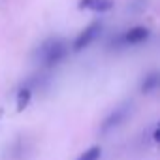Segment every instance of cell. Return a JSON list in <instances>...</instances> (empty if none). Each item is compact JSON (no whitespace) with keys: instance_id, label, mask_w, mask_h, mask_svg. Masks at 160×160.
Returning <instances> with one entry per match:
<instances>
[{"instance_id":"6da1fadb","label":"cell","mask_w":160,"mask_h":160,"mask_svg":"<svg viewBox=\"0 0 160 160\" xmlns=\"http://www.w3.org/2000/svg\"><path fill=\"white\" fill-rule=\"evenodd\" d=\"M68 51H70V47H68V43H66L64 40H60V38H51V40H47V42H43V43L40 45V49H38V58H40V62H42L45 68H53V66H57L58 62H62V60L66 58Z\"/></svg>"},{"instance_id":"7a4b0ae2","label":"cell","mask_w":160,"mask_h":160,"mask_svg":"<svg viewBox=\"0 0 160 160\" xmlns=\"http://www.w3.org/2000/svg\"><path fill=\"white\" fill-rule=\"evenodd\" d=\"M100 28H102L100 21H94V23H91L87 28H83L81 32H79V36L73 40V45H72V49H73V51H83L85 47H89V45L92 43V40L98 36Z\"/></svg>"},{"instance_id":"3957f363","label":"cell","mask_w":160,"mask_h":160,"mask_svg":"<svg viewBox=\"0 0 160 160\" xmlns=\"http://www.w3.org/2000/svg\"><path fill=\"white\" fill-rule=\"evenodd\" d=\"M128 113H130V104H124V106H121V108H115V111L104 121V124H102V132H108V130H111L113 126H119L126 117H128Z\"/></svg>"},{"instance_id":"277c9868","label":"cell","mask_w":160,"mask_h":160,"mask_svg":"<svg viewBox=\"0 0 160 160\" xmlns=\"http://www.w3.org/2000/svg\"><path fill=\"white\" fill-rule=\"evenodd\" d=\"M149 36H151V30H149L147 27H134V28H130V30L124 32L122 43H126V45H136V43L145 42Z\"/></svg>"},{"instance_id":"5b68a950","label":"cell","mask_w":160,"mask_h":160,"mask_svg":"<svg viewBox=\"0 0 160 160\" xmlns=\"http://www.w3.org/2000/svg\"><path fill=\"white\" fill-rule=\"evenodd\" d=\"M77 6L81 10H91V12H96V13H106V12L113 10L115 2H113V0H79Z\"/></svg>"},{"instance_id":"8992f818","label":"cell","mask_w":160,"mask_h":160,"mask_svg":"<svg viewBox=\"0 0 160 160\" xmlns=\"http://www.w3.org/2000/svg\"><path fill=\"white\" fill-rule=\"evenodd\" d=\"M28 152V145H27V139L25 138H17L10 147H8V160H25Z\"/></svg>"},{"instance_id":"52a82bcc","label":"cell","mask_w":160,"mask_h":160,"mask_svg":"<svg viewBox=\"0 0 160 160\" xmlns=\"http://www.w3.org/2000/svg\"><path fill=\"white\" fill-rule=\"evenodd\" d=\"M30 100H32V89L30 87H23L17 92V111H25L28 108Z\"/></svg>"},{"instance_id":"ba28073f","label":"cell","mask_w":160,"mask_h":160,"mask_svg":"<svg viewBox=\"0 0 160 160\" xmlns=\"http://www.w3.org/2000/svg\"><path fill=\"white\" fill-rule=\"evenodd\" d=\"M158 73L156 72H152V73H149L145 79H143V83H141V92L143 94H149V92H152L156 87H158Z\"/></svg>"},{"instance_id":"9c48e42d","label":"cell","mask_w":160,"mask_h":160,"mask_svg":"<svg viewBox=\"0 0 160 160\" xmlns=\"http://www.w3.org/2000/svg\"><path fill=\"white\" fill-rule=\"evenodd\" d=\"M100 154H102V149H100L98 145H94V147H91V149H87L85 152L79 154L77 160H100Z\"/></svg>"},{"instance_id":"30bf717a","label":"cell","mask_w":160,"mask_h":160,"mask_svg":"<svg viewBox=\"0 0 160 160\" xmlns=\"http://www.w3.org/2000/svg\"><path fill=\"white\" fill-rule=\"evenodd\" d=\"M158 139H160V132H158V126H154V128H152V141L156 143Z\"/></svg>"},{"instance_id":"8fae6325","label":"cell","mask_w":160,"mask_h":160,"mask_svg":"<svg viewBox=\"0 0 160 160\" xmlns=\"http://www.w3.org/2000/svg\"><path fill=\"white\" fill-rule=\"evenodd\" d=\"M2 113H4V111H2V109H0V117H2Z\"/></svg>"}]
</instances>
